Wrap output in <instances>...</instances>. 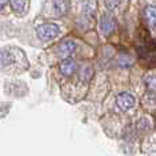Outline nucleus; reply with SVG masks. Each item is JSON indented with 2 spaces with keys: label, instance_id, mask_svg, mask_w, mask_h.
Returning a JSON list of instances; mask_svg holds the SVG:
<instances>
[{
  "label": "nucleus",
  "instance_id": "1",
  "mask_svg": "<svg viewBox=\"0 0 156 156\" xmlns=\"http://www.w3.org/2000/svg\"><path fill=\"white\" fill-rule=\"evenodd\" d=\"M69 8H70V0H49L44 12L52 18H59L67 14Z\"/></svg>",
  "mask_w": 156,
  "mask_h": 156
},
{
  "label": "nucleus",
  "instance_id": "2",
  "mask_svg": "<svg viewBox=\"0 0 156 156\" xmlns=\"http://www.w3.org/2000/svg\"><path fill=\"white\" fill-rule=\"evenodd\" d=\"M36 33H37L40 40L49 41L59 36L60 27L55 23H41V25H38V26H36Z\"/></svg>",
  "mask_w": 156,
  "mask_h": 156
},
{
  "label": "nucleus",
  "instance_id": "3",
  "mask_svg": "<svg viewBox=\"0 0 156 156\" xmlns=\"http://www.w3.org/2000/svg\"><path fill=\"white\" fill-rule=\"evenodd\" d=\"M18 54H21L18 48L14 51L12 48H2L0 49V69L10 67L11 65L18 60Z\"/></svg>",
  "mask_w": 156,
  "mask_h": 156
},
{
  "label": "nucleus",
  "instance_id": "4",
  "mask_svg": "<svg viewBox=\"0 0 156 156\" xmlns=\"http://www.w3.org/2000/svg\"><path fill=\"white\" fill-rule=\"evenodd\" d=\"M115 26H116V22L114 19V16L110 15V14H105V15H103L100 18L99 29L103 36H110L115 30Z\"/></svg>",
  "mask_w": 156,
  "mask_h": 156
},
{
  "label": "nucleus",
  "instance_id": "5",
  "mask_svg": "<svg viewBox=\"0 0 156 156\" xmlns=\"http://www.w3.org/2000/svg\"><path fill=\"white\" fill-rule=\"evenodd\" d=\"M78 51V44L74 40H65L58 45V54L63 58H70Z\"/></svg>",
  "mask_w": 156,
  "mask_h": 156
},
{
  "label": "nucleus",
  "instance_id": "6",
  "mask_svg": "<svg viewBox=\"0 0 156 156\" xmlns=\"http://www.w3.org/2000/svg\"><path fill=\"white\" fill-rule=\"evenodd\" d=\"M136 104V99L132 96L130 93L126 92H122L116 96V105H118L119 110L122 111H129L130 108H133Z\"/></svg>",
  "mask_w": 156,
  "mask_h": 156
},
{
  "label": "nucleus",
  "instance_id": "7",
  "mask_svg": "<svg viewBox=\"0 0 156 156\" xmlns=\"http://www.w3.org/2000/svg\"><path fill=\"white\" fill-rule=\"evenodd\" d=\"M77 70H78V65H77L76 60L71 59V58H66V59L59 65L60 74L65 77H71Z\"/></svg>",
  "mask_w": 156,
  "mask_h": 156
},
{
  "label": "nucleus",
  "instance_id": "8",
  "mask_svg": "<svg viewBox=\"0 0 156 156\" xmlns=\"http://www.w3.org/2000/svg\"><path fill=\"white\" fill-rule=\"evenodd\" d=\"M134 130L137 134H147L152 130V121L149 118H141L137 121L134 126Z\"/></svg>",
  "mask_w": 156,
  "mask_h": 156
},
{
  "label": "nucleus",
  "instance_id": "9",
  "mask_svg": "<svg viewBox=\"0 0 156 156\" xmlns=\"http://www.w3.org/2000/svg\"><path fill=\"white\" fill-rule=\"evenodd\" d=\"M144 15H145V19L148 22L149 27L152 30L156 29V7L155 5H148L144 10Z\"/></svg>",
  "mask_w": 156,
  "mask_h": 156
},
{
  "label": "nucleus",
  "instance_id": "10",
  "mask_svg": "<svg viewBox=\"0 0 156 156\" xmlns=\"http://www.w3.org/2000/svg\"><path fill=\"white\" fill-rule=\"evenodd\" d=\"M96 14V0H82V15L94 18Z\"/></svg>",
  "mask_w": 156,
  "mask_h": 156
},
{
  "label": "nucleus",
  "instance_id": "11",
  "mask_svg": "<svg viewBox=\"0 0 156 156\" xmlns=\"http://www.w3.org/2000/svg\"><path fill=\"white\" fill-rule=\"evenodd\" d=\"M143 104L148 108H155L156 107V92L149 89L143 97Z\"/></svg>",
  "mask_w": 156,
  "mask_h": 156
},
{
  "label": "nucleus",
  "instance_id": "12",
  "mask_svg": "<svg viewBox=\"0 0 156 156\" xmlns=\"http://www.w3.org/2000/svg\"><path fill=\"white\" fill-rule=\"evenodd\" d=\"M10 4H11V8L16 14L23 12L25 8H26V2L25 0H10Z\"/></svg>",
  "mask_w": 156,
  "mask_h": 156
},
{
  "label": "nucleus",
  "instance_id": "13",
  "mask_svg": "<svg viewBox=\"0 0 156 156\" xmlns=\"http://www.w3.org/2000/svg\"><path fill=\"white\" fill-rule=\"evenodd\" d=\"M92 77H93V69H92V66L86 65L85 67H82V70L80 71V78L82 81H89Z\"/></svg>",
  "mask_w": 156,
  "mask_h": 156
},
{
  "label": "nucleus",
  "instance_id": "14",
  "mask_svg": "<svg viewBox=\"0 0 156 156\" xmlns=\"http://www.w3.org/2000/svg\"><path fill=\"white\" fill-rule=\"evenodd\" d=\"M144 82L148 86L151 90L156 92V74H148V76L144 77Z\"/></svg>",
  "mask_w": 156,
  "mask_h": 156
},
{
  "label": "nucleus",
  "instance_id": "15",
  "mask_svg": "<svg viewBox=\"0 0 156 156\" xmlns=\"http://www.w3.org/2000/svg\"><path fill=\"white\" fill-rule=\"evenodd\" d=\"M104 4L107 7V10H115L121 4V0H104Z\"/></svg>",
  "mask_w": 156,
  "mask_h": 156
},
{
  "label": "nucleus",
  "instance_id": "16",
  "mask_svg": "<svg viewBox=\"0 0 156 156\" xmlns=\"http://www.w3.org/2000/svg\"><path fill=\"white\" fill-rule=\"evenodd\" d=\"M145 58H147V60H148V62H147V66H149V67H154V66H156V52L155 51L152 52V55L148 54Z\"/></svg>",
  "mask_w": 156,
  "mask_h": 156
},
{
  "label": "nucleus",
  "instance_id": "17",
  "mask_svg": "<svg viewBox=\"0 0 156 156\" xmlns=\"http://www.w3.org/2000/svg\"><path fill=\"white\" fill-rule=\"evenodd\" d=\"M8 0H0V10H3V8L5 7V4H7Z\"/></svg>",
  "mask_w": 156,
  "mask_h": 156
}]
</instances>
